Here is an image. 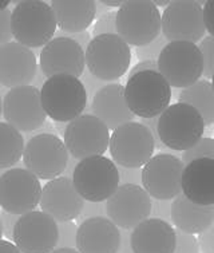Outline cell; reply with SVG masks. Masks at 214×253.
I'll list each match as a JSON object with an SVG mask.
<instances>
[{
  "label": "cell",
  "instance_id": "6da1fadb",
  "mask_svg": "<svg viewBox=\"0 0 214 253\" xmlns=\"http://www.w3.org/2000/svg\"><path fill=\"white\" fill-rule=\"evenodd\" d=\"M56 26L54 11L43 0L19 1L11 12L12 38L27 48H43L54 39Z\"/></svg>",
  "mask_w": 214,
  "mask_h": 253
},
{
  "label": "cell",
  "instance_id": "7a4b0ae2",
  "mask_svg": "<svg viewBox=\"0 0 214 253\" xmlns=\"http://www.w3.org/2000/svg\"><path fill=\"white\" fill-rule=\"evenodd\" d=\"M41 99L43 110L52 122L66 124L81 117L88 101L82 81L66 74L46 79L41 88Z\"/></svg>",
  "mask_w": 214,
  "mask_h": 253
},
{
  "label": "cell",
  "instance_id": "3957f363",
  "mask_svg": "<svg viewBox=\"0 0 214 253\" xmlns=\"http://www.w3.org/2000/svg\"><path fill=\"white\" fill-rule=\"evenodd\" d=\"M125 99L135 117L142 120L155 118L170 105L171 86L160 71H142L128 79Z\"/></svg>",
  "mask_w": 214,
  "mask_h": 253
},
{
  "label": "cell",
  "instance_id": "277c9868",
  "mask_svg": "<svg viewBox=\"0 0 214 253\" xmlns=\"http://www.w3.org/2000/svg\"><path fill=\"white\" fill-rule=\"evenodd\" d=\"M86 70L92 77L114 82L123 77L130 67L131 50L117 34H107L92 38L85 50Z\"/></svg>",
  "mask_w": 214,
  "mask_h": 253
},
{
  "label": "cell",
  "instance_id": "5b68a950",
  "mask_svg": "<svg viewBox=\"0 0 214 253\" xmlns=\"http://www.w3.org/2000/svg\"><path fill=\"white\" fill-rule=\"evenodd\" d=\"M161 33L162 15L150 0H126L117 11V34L128 46H145Z\"/></svg>",
  "mask_w": 214,
  "mask_h": 253
},
{
  "label": "cell",
  "instance_id": "8992f818",
  "mask_svg": "<svg viewBox=\"0 0 214 253\" xmlns=\"http://www.w3.org/2000/svg\"><path fill=\"white\" fill-rule=\"evenodd\" d=\"M205 133V124L198 111L186 103H174L158 118L161 142L173 152H186Z\"/></svg>",
  "mask_w": 214,
  "mask_h": 253
},
{
  "label": "cell",
  "instance_id": "52a82bcc",
  "mask_svg": "<svg viewBox=\"0 0 214 253\" xmlns=\"http://www.w3.org/2000/svg\"><path fill=\"white\" fill-rule=\"evenodd\" d=\"M71 180L81 197L88 203H106L119 186L118 166L105 156L78 161Z\"/></svg>",
  "mask_w": 214,
  "mask_h": 253
},
{
  "label": "cell",
  "instance_id": "ba28073f",
  "mask_svg": "<svg viewBox=\"0 0 214 253\" xmlns=\"http://www.w3.org/2000/svg\"><path fill=\"white\" fill-rule=\"evenodd\" d=\"M158 71L174 88H186L204 75V56L198 44L169 42L157 60Z\"/></svg>",
  "mask_w": 214,
  "mask_h": 253
},
{
  "label": "cell",
  "instance_id": "9c48e42d",
  "mask_svg": "<svg viewBox=\"0 0 214 253\" xmlns=\"http://www.w3.org/2000/svg\"><path fill=\"white\" fill-rule=\"evenodd\" d=\"M109 150L117 166L142 169L154 156L153 134L139 122H128L113 130Z\"/></svg>",
  "mask_w": 214,
  "mask_h": 253
},
{
  "label": "cell",
  "instance_id": "30bf717a",
  "mask_svg": "<svg viewBox=\"0 0 214 253\" xmlns=\"http://www.w3.org/2000/svg\"><path fill=\"white\" fill-rule=\"evenodd\" d=\"M23 165L39 180L51 181L63 174L70 154L56 134H38L26 142Z\"/></svg>",
  "mask_w": 214,
  "mask_h": 253
},
{
  "label": "cell",
  "instance_id": "8fae6325",
  "mask_svg": "<svg viewBox=\"0 0 214 253\" xmlns=\"http://www.w3.org/2000/svg\"><path fill=\"white\" fill-rule=\"evenodd\" d=\"M41 181L26 168H12L0 174V208L16 216L37 211L41 203Z\"/></svg>",
  "mask_w": 214,
  "mask_h": 253
},
{
  "label": "cell",
  "instance_id": "7c38bea8",
  "mask_svg": "<svg viewBox=\"0 0 214 253\" xmlns=\"http://www.w3.org/2000/svg\"><path fill=\"white\" fill-rule=\"evenodd\" d=\"M63 142L70 156L78 161L102 156L109 149L110 130L95 115L82 114L69 122Z\"/></svg>",
  "mask_w": 214,
  "mask_h": 253
},
{
  "label": "cell",
  "instance_id": "4fadbf2b",
  "mask_svg": "<svg viewBox=\"0 0 214 253\" xmlns=\"http://www.w3.org/2000/svg\"><path fill=\"white\" fill-rule=\"evenodd\" d=\"M185 164L169 153L154 154L142 168V188L151 198L174 200L182 193Z\"/></svg>",
  "mask_w": 214,
  "mask_h": 253
},
{
  "label": "cell",
  "instance_id": "5bb4252c",
  "mask_svg": "<svg viewBox=\"0 0 214 253\" xmlns=\"http://www.w3.org/2000/svg\"><path fill=\"white\" fill-rule=\"evenodd\" d=\"M206 33L204 8L194 0L170 1L162 14V34L168 42L194 43L204 39Z\"/></svg>",
  "mask_w": 214,
  "mask_h": 253
},
{
  "label": "cell",
  "instance_id": "9a60e30c",
  "mask_svg": "<svg viewBox=\"0 0 214 253\" xmlns=\"http://www.w3.org/2000/svg\"><path fill=\"white\" fill-rule=\"evenodd\" d=\"M3 117L20 133H31L42 127L47 114L42 106L41 90L31 84L8 90L3 98Z\"/></svg>",
  "mask_w": 214,
  "mask_h": 253
},
{
  "label": "cell",
  "instance_id": "2e32d148",
  "mask_svg": "<svg viewBox=\"0 0 214 253\" xmlns=\"http://www.w3.org/2000/svg\"><path fill=\"white\" fill-rule=\"evenodd\" d=\"M58 222L42 211L19 217L14 229V244L22 253H51L58 247Z\"/></svg>",
  "mask_w": 214,
  "mask_h": 253
},
{
  "label": "cell",
  "instance_id": "e0dca14e",
  "mask_svg": "<svg viewBox=\"0 0 214 253\" xmlns=\"http://www.w3.org/2000/svg\"><path fill=\"white\" fill-rule=\"evenodd\" d=\"M151 212V197L141 185H119L106 201V216L121 229L132 230Z\"/></svg>",
  "mask_w": 214,
  "mask_h": 253
},
{
  "label": "cell",
  "instance_id": "ac0fdd59",
  "mask_svg": "<svg viewBox=\"0 0 214 253\" xmlns=\"http://www.w3.org/2000/svg\"><path fill=\"white\" fill-rule=\"evenodd\" d=\"M39 67L46 78L60 74L81 78L86 70L85 50L73 39L55 37L41 50Z\"/></svg>",
  "mask_w": 214,
  "mask_h": 253
},
{
  "label": "cell",
  "instance_id": "d6986e66",
  "mask_svg": "<svg viewBox=\"0 0 214 253\" xmlns=\"http://www.w3.org/2000/svg\"><path fill=\"white\" fill-rule=\"evenodd\" d=\"M39 207L42 212L52 217L56 222H69L79 218L85 200L77 192L71 177L60 175L47 181L42 188Z\"/></svg>",
  "mask_w": 214,
  "mask_h": 253
},
{
  "label": "cell",
  "instance_id": "ffe728a7",
  "mask_svg": "<svg viewBox=\"0 0 214 253\" xmlns=\"http://www.w3.org/2000/svg\"><path fill=\"white\" fill-rule=\"evenodd\" d=\"M38 71L37 55L18 42L0 47V84L5 88L28 86Z\"/></svg>",
  "mask_w": 214,
  "mask_h": 253
},
{
  "label": "cell",
  "instance_id": "44dd1931",
  "mask_svg": "<svg viewBox=\"0 0 214 253\" xmlns=\"http://www.w3.org/2000/svg\"><path fill=\"white\" fill-rule=\"evenodd\" d=\"M121 229L107 217H91L82 221L77 230L79 253H117Z\"/></svg>",
  "mask_w": 214,
  "mask_h": 253
},
{
  "label": "cell",
  "instance_id": "7402d4cb",
  "mask_svg": "<svg viewBox=\"0 0 214 253\" xmlns=\"http://www.w3.org/2000/svg\"><path fill=\"white\" fill-rule=\"evenodd\" d=\"M130 243L134 253H174L175 229L158 218H147L131 230Z\"/></svg>",
  "mask_w": 214,
  "mask_h": 253
},
{
  "label": "cell",
  "instance_id": "603a6c76",
  "mask_svg": "<svg viewBox=\"0 0 214 253\" xmlns=\"http://www.w3.org/2000/svg\"><path fill=\"white\" fill-rule=\"evenodd\" d=\"M92 115L99 118L109 130L121 125L134 122L135 115L128 109L125 99V86L121 83H109L96 92L91 101Z\"/></svg>",
  "mask_w": 214,
  "mask_h": 253
},
{
  "label": "cell",
  "instance_id": "cb8c5ba5",
  "mask_svg": "<svg viewBox=\"0 0 214 253\" xmlns=\"http://www.w3.org/2000/svg\"><path fill=\"white\" fill-rule=\"evenodd\" d=\"M182 194L198 205H214V160L198 158L185 165Z\"/></svg>",
  "mask_w": 214,
  "mask_h": 253
},
{
  "label": "cell",
  "instance_id": "d4e9b609",
  "mask_svg": "<svg viewBox=\"0 0 214 253\" xmlns=\"http://www.w3.org/2000/svg\"><path fill=\"white\" fill-rule=\"evenodd\" d=\"M50 5L59 30L69 34L87 31L96 15L94 0H52Z\"/></svg>",
  "mask_w": 214,
  "mask_h": 253
},
{
  "label": "cell",
  "instance_id": "484cf974",
  "mask_svg": "<svg viewBox=\"0 0 214 253\" xmlns=\"http://www.w3.org/2000/svg\"><path fill=\"white\" fill-rule=\"evenodd\" d=\"M214 221V205L191 203L182 193L171 203V222L187 235H200Z\"/></svg>",
  "mask_w": 214,
  "mask_h": 253
},
{
  "label": "cell",
  "instance_id": "4316f807",
  "mask_svg": "<svg viewBox=\"0 0 214 253\" xmlns=\"http://www.w3.org/2000/svg\"><path fill=\"white\" fill-rule=\"evenodd\" d=\"M178 102L194 107L202 117L205 126L214 124V90L209 81L200 79L189 87L182 88Z\"/></svg>",
  "mask_w": 214,
  "mask_h": 253
},
{
  "label": "cell",
  "instance_id": "83f0119b",
  "mask_svg": "<svg viewBox=\"0 0 214 253\" xmlns=\"http://www.w3.org/2000/svg\"><path fill=\"white\" fill-rule=\"evenodd\" d=\"M24 137L7 122H0V169L16 165L24 152Z\"/></svg>",
  "mask_w": 214,
  "mask_h": 253
},
{
  "label": "cell",
  "instance_id": "f1b7e54d",
  "mask_svg": "<svg viewBox=\"0 0 214 253\" xmlns=\"http://www.w3.org/2000/svg\"><path fill=\"white\" fill-rule=\"evenodd\" d=\"M198 158H210L214 160V139L213 138H202L186 152L182 153V162L187 165L189 162L198 160Z\"/></svg>",
  "mask_w": 214,
  "mask_h": 253
},
{
  "label": "cell",
  "instance_id": "f546056e",
  "mask_svg": "<svg viewBox=\"0 0 214 253\" xmlns=\"http://www.w3.org/2000/svg\"><path fill=\"white\" fill-rule=\"evenodd\" d=\"M168 43V39L164 37V34L161 33L150 43H147L145 46L135 47V55L141 62L142 60H158L161 52Z\"/></svg>",
  "mask_w": 214,
  "mask_h": 253
},
{
  "label": "cell",
  "instance_id": "4dcf8cb0",
  "mask_svg": "<svg viewBox=\"0 0 214 253\" xmlns=\"http://www.w3.org/2000/svg\"><path fill=\"white\" fill-rule=\"evenodd\" d=\"M198 47L204 56V77L212 79L214 74V37H205Z\"/></svg>",
  "mask_w": 214,
  "mask_h": 253
},
{
  "label": "cell",
  "instance_id": "1f68e13d",
  "mask_svg": "<svg viewBox=\"0 0 214 253\" xmlns=\"http://www.w3.org/2000/svg\"><path fill=\"white\" fill-rule=\"evenodd\" d=\"M58 229H59V241L56 248L77 249V224L74 221L58 222Z\"/></svg>",
  "mask_w": 214,
  "mask_h": 253
},
{
  "label": "cell",
  "instance_id": "d6a6232c",
  "mask_svg": "<svg viewBox=\"0 0 214 253\" xmlns=\"http://www.w3.org/2000/svg\"><path fill=\"white\" fill-rule=\"evenodd\" d=\"M107 34H117V11H110L107 14L102 15L99 19H96L92 35L94 38L99 35H107ZM118 35V34H117Z\"/></svg>",
  "mask_w": 214,
  "mask_h": 253
},
{
  "label": "cell",
  "instance_id": "836d02e7",
  "mask_svg": "<svg viewBox=\"0 0 214 253\" xmlns=\"http://www.w3.org/2000/svg\"><path fill=\"white\" fill-rule=\"evenodd\" d=\"M175 237H177V245L174 253H200V244L194 235H187L175 229Z\"/></svg>",
  "mask_w": 214,
  "mask_h": 253
},
{
  "label": "cell",
  "instance_id": "e575fe53",
  "mask_svg": "<svg viewBox=\"0 0 214 253\" xmlns=\"http://www.w3.org/2000/svg\"><path fill=\"white\" fill-rule=\"evenodd\" d=\"M171 200H157L151 198V212L149 218H158L166 221L169 224L171 222Z\"/></svg>",
  "mask_w": 214,
  "mask_h": 253
},
{
  "label": "cell",
  "instance_id": "d590c367",
  "mask_svg": "<svg viewBox=\"0 0 214 253\" xmlns=\"http://www.w3.org/2000/svg\"><path fill=\"white\" fill-rule=\"evenodd\" d=\"M81 78H82L81 81H82L83 86L86 88L87 99H90V101H92L94 95L99 91L100 88L105 87V86L109 84V82H105V81H100V79L92 77L91 74L88 73L87 70H85V73H83V75Z\"/></svg>",
  "mask_w": 214,
  "mask_h": 253
},
{
  "label": "cell",
  "instance_id": "8d00e7d4",
  "mask_svg": "<svg viewBox=\"0 0 214 253\" xmlns=\"http://www.w3.org/2000/svg\"><path fill=\"white\" fill-rule=\"evenodd\" d=\"M11 9H4L0 12V47L4 46L12 39L11 33Z\"/></svg>",
  "mask_w": 214,
  "mask_h": 253
},
{
  "label": "cell",
  "instance_id": "74e56055",
  "mask_svg": "<svg viewBox=\"0 0 214 253\" xmlns=\"http://www.w3.org/2000/svg\"><path fill=\"white\" fill-rule=\"evenodd\" d=\"M19 217L16 214H12V213L5 212L1 209L0 212V221H1V229H3V236L8 241H14V229L16 222H18Z\"/></svg>",
  "mask_w": 214,
  "mask_h": 253
},
{
  "label": "cell",
  "instance_id": "f35d334b",
  "mask_svg": "<svg viewBox=\"0 0 214 253\" xmlns=\"http://www.w3.org/2000/svg\"><path fill=\"white\" fill-rule=\"evenodd\" d=\"M91 217H107L106 216V203H88L85 201V207L78 220L85 221Z\"/></svg>",
  "mask_w": 214,
  "mask_h": 253
},
{
  "label": "cell",
  "instance_id": "ab89813d",
  "mask_svg": "<svg viewBox=\"0 0 214 253\" xmlns=\"http://www.w3.org/2000/svg\"><path fill=\"white\" fill-rule=\"evenodd\" d=\"M119 185L134 184L142 186V169H128L118 166Z\"/></svg>",
  "mask_w": 214,
  "mask_h": 253
},
{
  "label": "cell",
  "instance_id": "60d3db41",
  "mask_svg": "<svg viewBox=\"0 0 214 253\" xmlns=\"http://www.w3.org/2000/svg\"><path fill=\"white\" fill-rule=\"evenodd\" d=\"M198 244L202 253H214V221L198 235Z\"/></svg>",
  "mask_w": 214,
  "mask_h": 253
},
{
  "label": "cell",
  "instance_id": "b9f144b4",
  "mask_svg": "<svg viewBox=\"0 0 214 253\" xmlns=\"http://www.w3.org/2000/svg\"><path fill=\"white\" fill-rule=\"evenodd\" d=\"M55 37L56 38L63 37V38H69V39H73V41L77 42L79 46L82 47L83 50H86L87 46H88V43L91 42V34L88 33V31H83V33H77V34H69V33H64V31L58 30V31L55 33Z\"/></svg>",
  "mask_w": 214,
  "mask_h": 253
},
{
  "label": "cell",
  "instance_id": "7bdbcfd3",
  "mask_svg": "<svg viewBox=\"0 0 214 253\" xmlns=\"http://www.w3.org/2000/svg\"><path fill=\"white\" fill-rule=\"evenodd\" d=\"M204 23L210 37H214V0H208L204 4Z\"/></svg>",
  "mask_w": 214,
  "mask_h": 253
},
{
  "label": "cell",
  "instance_id": "ee69618b",
  "mask_svg": "<svg viewBox=\"0 0 214 253\" xmlns=\"http://www.w3.org/2000/svg\"><path fill=\"white\" fill-rule=\"evenodd\" d=\"M142 71H158V63H157V60H142V62L137 63V65L130 70L128 78H131L132 75L142 73Z\"/></svg>",
  "mask_w": 214,
  "mask_h": 253
},
{
  "label": "cell",
  "instance_id": "f6af8a7d",
  "mask_svg": "<svg viewBox=\"0 0 214 253\" xmlns=\"http://www.w3.org/2000/svg\"><path fill=\"white\" fill-rule=\"evenodd\" d=\"M130 236H131V230L121 229V244L117 253H134L130 243Z\"/></svg>",
  "mask_w": 214,
  "mask_h": 253
},
{
  "label": "cell",
  "instance_id": "bcb514c9",
  "mask_svg": "<svg viewBox=\"0 0 214 253\" xmlns=\"http://www.w3.org/2000/svg\"><path fill=\"white\" fill-rule=\"evenodd\" d=\"M0 253H22L18 249V247L8 240L0 239Z\"/></svg>",
  "mask_w": 214,
  "mask_h": 253
},
{
  "label": "cell",
  "instance_id": "7dc6e473",
  "mask_svg": "<svg viewBox=\"0 0 214 253\" xmlns=\"http://www.w3.org/2000/svg\"><path fill=\"white\" fill-rule=\"evenodd\" d=\"M46 77H44V74H43V71L41 70V67L38 66V71L37 74H35V78H34V81L31 82V86H34L35 88H38V90H41L42 87H43V84H44V82H46Z\"/></svg>",
  "mask_w": 214,
  "mask_h": 253
},
{
  "label": "cell",
  "instance_id": "c3c4849f",
  "mask_svg": "<svg viewBox=\"0 0 214 253\" xmlns=\"http://www.w3.org/2000/svg\"><path fill=\"white\" fill-rule=\"evenodd\" d=\"M78 164V160H75V158H73V157L70 156L69 158V162H67V166H66V170H64V177H73V173L74 170H75V166H77Z\"/></svg>",
  "mask_w": 214,
  "mask_h": 253
},
{
  "label": "cell",
  "instance_id": "681fc988",
  "mask_svg": "<svg viewBox=\"0 0 214 253\" xmlns=\"http://www.w3.org/2000/svg\"><path fill=\"white\" fill-rule=\"evenodd\" d=\"M111 9L107 7V5H105L102 1H96V15H95V18L99 19L102 15H105L107 14V12H110Z\"/></svg>",
  "mask_w": 214,
  "mask_h": 253
},
{
  "label": "cell",
  "instance_id": "f907efd6",
  "mask_svg": "<svg viewBox=\"0 0 214 253\" xmlns=\"http://www.w3.org/2000/svg\"><path fill=\"white\" fill-rule=\"evenodd\" d=\"M52 125H54L56 133L60 134V135H63L64 131H66V127H67V125L69 124H66V122H52Z\"/></svg>",
  "mask_w": 214,
  "mask_h": 253
},
{
  "label": "cell",
  "instance_id": "816d5d0a",
  "mask_svg": "<svg viewBox=\"0 0 214 253\" xmlns=\"http://www.w3.org/2000/svg\"><path fill=\"white\" fill-rule=\"evenodd\" d=\"M102 3L107 5L109 8H119L123 4V1H121V0H115V1H113V0H103Z\"/></svg>",
  "mask_w": 214,
  "mask_h": 253
},
{
  "label": "cell",
  "instance_id": "f5cc1de1",
  "mask_svg": "<svg viewBox=\"0 0 214 253\" xmlns=\"http://www.w3.org/2000/svg\"><path fill=\"white\" fill-rule=\"evenodd\" d=\"M51 253H79L75 248H56Z\"/></svg>",
  "mask_w": 214,
  "mask_h": 253
},
{
  "label": "cell",
  "instance_id": "db71d44e",
  "mask_svg": "<svg viewBox=\"0 0 214 253\" xmlns=\"http://www.w3.org/2000/svg\"><path fill=\"white\" fill-rule=\"evenodd\" d=\"M9 4H11V1H8V0H4V1H1V0H0V12L8 8Z\"/></svg>",
  "mask_w": 214,
  "mask_h": 253
},
{
  "label": "cell",
  "instance_id": "11a10c76",
  "mask_svg": "<svg viewBox=\"0 0 214 253\" xmlns=\"http://www.w3.org/2000/svg\"><path fill=\"white\" fill-rule=\"evenodd\" d=\"M153 3H154L157 7H168L170 1H166V0H164V1H157V0H155V1H153Z\"/></svg>",
  "mask_w": 214,
  "mask_h": 253
},
{
  "label": "cell",
  "instance_id": "9f6ffc18",
  "mask_svg": "<svg viewBox=\"0 0 214 253\" xmlns=\"http://www.w3.org/2000/svg\"><path fill=\"white\" fill-rule=\"evenodd\" d=\"M3 114V99H1V95H0V117Z\"/></svg>",
  "mask_w": 214,
  "mask_h": 253
},
{
  "label": "cell",
  "instance_id": "6f0895ef",
  "mask_svg": "<svg viewBox=\"0 0 214 253\" xmlns=\"http://www.w3.org/2000/svg\"><path fill=\"white\" fill-rule=\"evenodd\" d=\"M3 237V229H1V221H0V239Z\"/></svg>",
  "mask_w": 214,
  "mask_h": 253
},
{
  "label": "cell",
  "instance_id": "680465c9",
  "mask_svg": "<svg viewBox=\"0 0 214 253\" xmlns=\"http://www.w3.org/2000/svg\"><path fill=\"white\" fill-rule=\"evenodd\" d=\"M212 86H213V90H214V74H213V77H212Z\"/></svg>",
  "mask_w": 214,
  "mask_h": 253
}]
</instances>
